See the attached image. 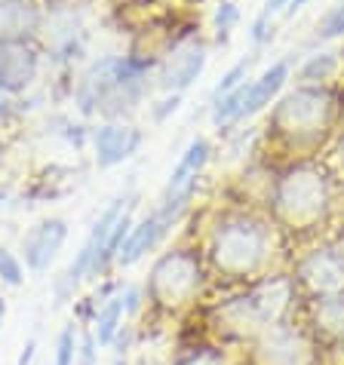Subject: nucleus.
Instances as JSON below:
<instances>
[{
    "label": "nucleus",
    "instance_id": "f257e3e1",
    "mask_svg": "<svg viewBox=\"0 0 344 365\" xmlns=\"http://www.w3.org/2000/svg\"><path fill=\"white\" fill-rule=\"evenodd\" d=\"M277 255V230L270 221L249 215V212H231L216 221L209 230L206 258L209 267L228 282L265 279L270 261Z\"/></svg>",
    "mask_w": 344,
    "mask_h": 365
},
{
    "label": "nucleus",
    "instance_id": "f03ea898",
    "mask_svg": "<svg viewBox=\"0 0 344 365\" xmlns=\"http://www.w3.org/2000/svg\"><path fill=\"white\" fill-rule=\"evenodd\" d=\"M298 298L292 277H265L243 295L218 304L209 317L212 331L221 341L249 344L274 322L289 319L292 301Z\"/></svg>",
    "mask_w": 344,
    "mask_h": 365
},
{
    "label": "nucleus",
    "instance_id": "7ed1b4c3",
    "mask_svg": "<svg viewBox=\"0 0 344 365\" xmlns=\"http://www.w3.org/2000/svg\"><path fill=\"white\" fill-rule=\"evenodd\" d=\"M151 71V58L136 56H111L96 62L80 77L77 105L84 114H105L111 120L123 117L126 110H136L145 96V80Z\"/></svg>",
    "mask_w": 344,
    "mask_h": 365
},
{
    "label": "nucleus",
    "instance_id": "20e7f679",
    "mask_svg": "<svg viewBox=\"0 0 344 365\" xmlns=\"http://www.w3.org/2000/svg\"><path fill=\"white\" fill-rule=\"evenodd\" d=\"M332 190L329 178L317 166H292L274 181L270 190V215L277 227L289 233H310L329 218Z\"/></svg>",
    "mask_w": 344,
    "mask_h": 365
},
{
    "label": "nucleus",
    "instance_id": "39448f33",
    "mask_svg": "<svg viewBox=\"0 0 344 365\" xmlns=\"http://www.w3.org/2000/svg\"><path fill=\"white\" fill-rule=\"evenodd\" d=\"M206 289V264L197 249L176 246L163 252L145 279V301L160 317H178L194 307Z\"/></svg>",
    "mask_w": 344,
    "mask_h": 365
},
{
    "label": "nucleus",
    "instance_id": "423d86ee",
    "mask_svg": "<svg viewBox=\"0 0 344 365\" xmlns=\"http://www.w3.org/2000/svg\"><path fill=\"white\" fill-rule=\"evenodd\" d=\"M246 365H323V347L305 326L283 319L246 344Z\"/></svg>",
    "mask_w": 344,
    "mask_h": 365
},
{
    "label": "nucleus",
    "instance_id": "0eeeda50",
    "mask_svg": "<svg viewBox=\"0 0 344 365\" xmlns=\"http://www.w3.org/2000/svg\"><path fill=\"white\" fill-rule=\"evenodd\" d=\"M332 120V96L326 89H295L277 105L274 117H270V129L283 135L289 145H305V141H317L326 133Z\"/></svg>",
    "mask_w": 344,
    "mask_h": 365
},
{
    "label": "nucleus",
    "instance_id": "6e6552de",
    "mask_svg": "<svg viewBox=\"0 0 344 365\" xmlns=\"http://www.w3.org/2000/svg\"><path fill=\"white\" fill-rule=\"evenodd\" d=\"M133 197H136V190L129 187V190H123V194H117V197L102 209V215H98V221L93 225V230H89V237L84 240V246L77 249L74 261H71V264L62 270V277L56 279V289H53V292H56V301H59V304L71 301V298H74V292H77L80 282L93 277V267H96V261L102 258V249H105L108 233H111L114 221L120 218V212L126 209V202L133 200Z\"/></svg>",
    "mask_w": 344,
    "mask_h": 365
},
{
    "label": "nucleus",
    "instance_id": "1a4fd4ad",
    "mask_svg": "<svg viewBox=\"0 0 344 365\" xmlns=\"http://www.w3.org/2000/svg\"><path fill=\"white\" fill-rule=\"evenodd\" d=\"M295 292L305 295L310 304L313 301H326V298H341L344 295V264L338 255L326 249H313L310 255H305L295 267Z\"/></svg>",
    "mask_w": 344,
    "mask_h": 365
},
{
    "label": "nucleus",
    "instance_id": "9d476101",
    "mask_svg": "<svg viewBox=\"0 0 344 365\" xmlns=\"http://www.w3.org/2000/svg\"><path fill=\"white\" fill-rule=\"evenodd\" d=\"M206 160H209V141L206 138H194L188 145L185 154H181V160L176 163V169L169 172L163 197H160V209H163L166 215H172V218L181 215V209H185L188 200L194 197L200 172H203Z\"/></svg>",
    "mask_w": 344,
    "mask_h": 365
},
{
    "label": "nucleus",
    "instance_id": "9b49d317",
    "mask_svg": "<svg viewBox=\"0 0 344 365\" xmlns=\"http://www.w3.org/2000/svg\"><path fill=\"white\" fill-rule=\"evenodd\" d=\"M40 74V53L31 40L0 43V93L19 96L37 80Z\"/></svg>",
    "mask_w": 344,
    "mask_h": 365
},
{
    "label": "nucleus",
    "instance_id": "f8f14e48",
    "mask_svg": "<svg viewBox=\"0 0 344 365\" xmlns=\"http://www.w3.org/2000/svg\"><path fill=\"white\" fill-rule=\"evenodd\" d=\"M65 240H68V221L65 218H44V221H37V225L22 237L25 267L31 273H44L59 258Z\"/></svg>",
    "mask_w": 344,
    "mask_h": 365
},
{
    "label": "nucleus",
    "instance_id": "ddd939ff",
    "mask_svg": "<svg viewBox=\"0 0 344 365\" xmlns=\"http://www.w3.org/2000/svg\"><path fill=\"white\" fill-rule=\"evenodd\" d=\"M206 68V46L200 40H181L172 43L163 68H160V86L166 93H185V89L200 77V71Z\"/></svg>",
    "mask_w": 344,
    "mask_h": 365
},
{
    "label": "nucleus",
    "instance_id": "4468645a",
    "mask_svg": "<svg viewBox=\"0 0 344 365\" xmlns=\"http://www.w3.org/2000/svg\"><path fill=\"white\" fill-rule=\"evenodd\" d=\"M141 145V129L133 123H120V120H108L93 133V150H96V163L98 169L120 166L123 160H129Z\"/></svg>",
    "mask_w": 344,
    "mask_h": 365
},
{
    "label": "nucleus",
    "instance_id": "2eb2a0df",
    "mask_svg": "<svg viewBox=\"0 0 344 365\" xmlns=\"http://www.w3.org/2000/svg\"><path fill=\"white\" fill-rule=\"evenodd\" d=\"M178 218H172V215H166L163 209H154L151 215H145L141 221H136L133 225V230H129V237H126V242H123V249H120V255H117V264L120 267H133V264H138L141 258L148 255V252H154L160 242H163V237L169 233V227L176 225Z\"/></svg>",
    "mask_w": 344,
    "mask_h": 365
},
{
    "label": "nucleus",
    "instance_id": "dca6fc26",
    "mask_svg": "<svg viewBox=\"0 0 344 365\" xmlns=\"http://www.w3.org/2000/svg\"><path fill=\"white\" fill-rule=\"evenodd\" d=\"M44 13L34 0H0V43L28 40L40 31Z\"/></svg>",
    "mask_w": 344,
    "mask_h": 365
},
{
    "label": "nucleus",
    "instance_id": "f3484780",
    "mask_svg": "<svg viewBox=\"0 0 344 365\" xmlns=\"http://www.w3.org/2000/svg\"><path fill=\"white\" fill-rule=\"evenodd\" d=\"M320 347H344V295L310 304V329Z\"/></svg>",
    "mask_w": 344,
    "mask_h": 365
},
{
    "label": "nucleus",
    "instance_id": "a211bd4d",
    "mask_svg": "<svg viewBox=\"0 0 344 365\" xmlns=\"http://www.w3.org/2000/svg\"><path fill=\"white\" fill-rule=\"evenodd\" d=\"M126 322H129V317H126V301H123V282H120V286L102 301V307L96 310V319L89 329H93L98 347H111L117 338V331L123 329Z\"/></svg>",
    "mask_w": 344,
    "mask_h": 365
},
{
    "label": "nucleus",
    "instance_id": "6ab92c4d",
    "mask_svg": "<svg viewBox=\"0 0 344 365\" xmlns=\"http://www.w3.org/2000/svg\"><path fill=\"white\" fill-rule=\"evenodd\" d=\"M286 77H289V62L286 58H280V62L270 65L258 80H252L249 96H246V108H243V117H252V114H258L265 105H270V98L283 89Z\"/></svg>",
    "mask_w": 344,
    "mask_h": 365
},
{
    "label": "nucleus",
    "instance_id": "aec40b11",
    "mask_svg": "<svg viewBox=\"0 0 344 365\" xmlns=\"http://www.w3.org/2000/svg\"><path fill=\"white\" fill-rule=\"evenodd\" d=\"M169 365H231V359L218 344H185L172 353Z\"/></svg>",
    "mask_w": 344,
    "mask_h": 365
},
{
    "label": "nucleus",
    "instance_id": "412c9836",
    "mask_svg": "<svg viewBox=\"0 0 344 365\" xmlns=\"http://www.w3.org/2000/svg\"><path fill=\"white\" fill-rule=\"evenodd\" d=\"M77 341H80V322H65L62 331L56 338V353H53V365H74L77 356Z\"/></svg>",
    "mask_w": 344,
    "mask_h": 365
},
{
    "label": "nucleus",
    "instance_id": "4be33fe9",
    "mask_svg": "<svg viewBox=\"0 0 344 365\" xmlns=\"http://www.w3.org/2000/svg\"><path fill=\"white\" fill-rule=\"evenodd\" d=\"M335 68H338L335 53H317L305 62V68L298 71V77L305 80V83H320V80H329L335 74Z\"/></svg>",
    "mask_w": 344,
    "mask_h": 365
},
{
    "label": "nucleus",
    "instance_id": "5701e85b",
    "mask_svg": "<svg viewBox=\"0 0 344 365\" xmlns=\"http://www.w3.org/2000/svg\"><path fill=\"white\" fill-rule=\"evenodd\" d=\"M0 282H6L13 289H19L25 282V264L6 246H0Z\"/></svg>",
    "mask_w": 344,
    "mask_h": 365
},
{
    "label": "nucleus",
    "instance_id": "b1692460",
    "mask_svg": "<svg viewBox=\"0 0 344 365\" xmlns=\"http://www.w3.org/2000/svg\"><path fill=\"white\" fill-rule=\"evenodd\" d=\"M246 77H249V62H237L234 68L228 71L225 77L218 80V86L212 89V105H216L218 98H225L228 93H234L237 86H243V83H246Z\"/></svg>",
    "mask_w": 344,
    "mask_h": 365
},
{
    "label": "nucleus",
    "instance_id": "393cba45",
    "mask_svg": "<svg viewBox=\"0 0 344 365\" xmlns=\"http://www.w3.org/2000/svg\"><path fill=\"white\" fill-rule=\"evenodd\" d=\"M237 22H240V6L231 4V0H225V4L216 9V34H218V43H225V40L231 37V31H234Z\"/></svg>",
    "mask_w": 344,
    "mask_h": 365
},
{
    "label": "nucleus",
    "instance_id": "a878e982",
    "mask_svg": "<svg viewBox=\"0 0 344 365\" xmlns=\"http://www.w3.org/2000/svg\"><path fill=\"white\" fill-rule=\"evenodd\" d=\"M98 362V341L89 326H80V341H77V356L74 365H96Z\"/></svg>",
    "mask_w": 344,
    "mask_h": 365
},
{
    "label": "nucleus",
    "instance_id": "bb28decb",
    "mask_svg": "<svg viewBox=\"0 0 344 365\" xmlns=\"http://www.w3.org/2000/svg\"><path fill=\"white\" fill-rule=\"evenodd\" d=\"M283 6H289V0H268L265 4V9L258 13V19L252 22V40L256 43H261V40L268 37V25H270V16L277 13V9H283Z\"/></svg>",
    "mask_w": 344,
    "mask_h": 365
},
{
    "label": "nucleus",
    "instance_id": "cd10ccee",
    "mask_svg": "<svg viewBox=\"0 0 344 365\" xmlns=\"http://www.w3.org/2000/svg\"><path fill=\"white\" fill-rule=\"evenodd\" d=\"M338 34H344V0H341L335 9H332L326 19H323V25H320V31H317L320 40H332V37H338Z\"/></svg>",
    "mask_w": 344,
    "mask_h": 365
},
{
    "label": "nucleus",
    "instance_id": "c85d7f7f",
    "mask_svg": "<svg viewBox=\"0 0 344 365\" xmlns=\"http://www.w3.org/2000/svg\"><path fill=\"white\" fill-rule=\"evenodd\" d=\"M16 365H37V341L34 338L25 341V347H22V353H19Z\"/></svg>",
    "mask_w": 344,
    "mask_h": 365
},
{
    "label": "nucleus",
    "instance_id": "c756f323",
    "mask_svg": "<svg viewBox=\"0 0 344 365\" xmlns=\"http://www.w3.org/2000/svg\"><path fill=\"white\" fill-rule=\"evenodd\" d=\"M178 101H181V96H178V93H172L166 101H160L163 108H154V120H163V117L169 114V110H176V108H178Z\"/></svg>",
    "mask_w": 344,
    "mask_h": 365
},
{
    "label": "nucleus",
    "instance_id": "7c9ffc66",
    "mask_svg": "<svg viewBox=\"0 0 344 365\" xmlns=\"http://www.w3.org/2000/svg\"><path fill=\"white\" fill-rule=\"evenodd\" d=\"M332 252H335V255H338V261L344 264V233H341V237H338L335 242H332Z\"/></svg>",
    "mask_w": 344,
    "mask_h": 365
},
{
    "label": "nucleus",
    "instance_id": "2f4dec72",
    "mask_svg": "<svg viewBox=\"0 0 344 365\" xmlns=\"http://www.w3.org/2000/svg\"><path fill=\"white\" fill-rule=\"evenodd\" d=\"M4 319H6V298L0 295V329H4Z\"/></svg>",
    "mask_w": 344,
    "mask_h": 365
},
{
    "label": "nucleus",
    "instance_id": "473e14b6",
    "mask_svg": "<svg viewBox=\"0 0 344 365\" xmlns=\"http://www.w3.org/2000/svg\"><path fill=\"white\" fill-rule=\"evenodd\" d=\"M111 365H129V359L126 356H114V362H111Z\"/></svg>",
    "mask_w": 344,
    "mask_h": 365
},
{
    "label": "nucleus",
    "instance_id": "72a5a7b5",
    "mask_svg": "<svg viewBox=\"0 0 344 365\" xmlns=\"http://www.w3.org/2000/svg\"><path fill=\"white\" fill-rule=\"evenodd\" d=\"M136 365H151V362H148V359H138V362H136Z\"/></svg>",
    "mask_w": 344,
    "mask_h": 365
},
{
    "label": "nucleus",
    "instance_id": "f704fd0d",
    "mask_svg": "<svg viewBox=\"0 0 344 365\" xmlns=\"http://www.w3.org/2000/svg\"><path fill=\"white\" fill-rule=\"evenodd\" d=\"M0 114H4V108H0Z\"/></svg>",
    "mask_w": 344,
    "mask_h": 365
}]
</instances>
